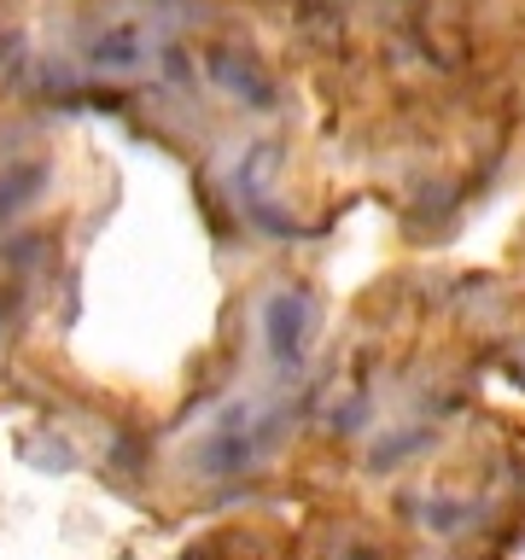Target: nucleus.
Wrapping results in <instances>:
<instances>
[{"instance_id":"nucleus-1","label":"nucleus","mask_w":525,"mask_h":560,"mask_svg":"<svg viewBox=\"0 0 525 560\" xmlns=\"http://www.w3.org/2000/svg\"><path fill=\"white\" fill-rule=\"evenodd\" d=\"M304 332H310V304H304V298H292V292H280L275 304H269V339H275V350L298 362Z\"/></svg>"}]
</instances>
